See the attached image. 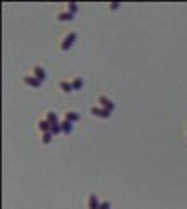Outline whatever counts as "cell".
I'll return each mask as SVG.
<instances>
[{"label":"cell","instance_id":"11","mask_svg":"<svg viewBox=\"0 0 187 209\" xmlns=\"http://www.w3.org/2000/svg\"><path fill=\"white\" fill-rule=\"evenodd\" d=\"M82 79L81 77H77V79H73L72 80V87H73V91H79V89H82Z\"/></svg>","mask_w":187,"mask_h":209},{"label":"cell","instance_id":"7","mask_svg":"<svg viewBox=\"0 0 187 209\" xmlns=\"http://www.w3.org/2000/svg\"><path fill=\"white\" fill-rule=\"evenodd\" d=\"M60 89L63 91V92H72L73 87H72V82H67V80H61L60 82Z\"/></svg>","mask_w":187,"mask_h":209},{"label":"cell","instance_id":"13","mask_svg":"<svg viewBox=\"0 0 187 209\" xmlns=\"http://www.w3.org/2000/svg\"><path fill=\"white\" fill-rule=\"evenodd\" d=\"M58 19L60 21H70V19H73V14L72 12H61V14H58Z\"/></svg>","mask_w":187,"mask_h":209},{"label":"cell","instance_id":"3","mask_svg":"<svg viewBox=\"0 0 187 209\" xmlns=\"http://www.w3.org/2000/svg\"><path fill=\"white\" fill-rule=\"evenodd\" d=\"M100 105H102V108H105V110H108V112H112V110L115 108V105L112 103L110 100H107V96H100Z\"/></svg>","mask_w":187,"mask_h":209},{"label":"cell","instance_id":"8","mask_svg":"<svg viewBox=\"0 0 187 209\" xmlns=\"http://www.w3.org/2000/svg\"><path fill=\"white\" fill-rule=\"evenodd\" d=\"M65 119L68 120V122H77V120L81 119V117H79V113H75V112H67V115H65Z\"/></svg>","mask_w":187,"mask_h":209},{"label":"cell","instance_id":"5","mask_svg":"<svg viewBox=\"0 0 187 209\" xmlns=\"http://www.w3.org/2000/svg\"><path fill=\"white\" fill-rule=\"evenodd\" d=\"M88 206H89V209H100V204H98V197H96L94 193H91V195H89Z\"/></svg>","mask_w":187,"mask_h":209},{"label":"cell","instance_id":"17","mask_svg":"<svg viewBox=\"0 0 187 209\" xmlns=\"http://www.w3.org/2000/svg\"><path fill=\"white\" fill-rule=\"evenodd\" d=\"M68 10H70V12H75V10H77V4H68Z\"/></svg>","mask_w":187,"mask_h":209},{"label":"cell","instance_id":"14","mask_svg":"<svg viewBox=\"0 0 187 209\" xmlns=\"http://www.w3.org/2000/svg\"><path fill=\"white\" fill-rule=\"evenodd\" d=\"M60 132H63L61 124H52L51 126V134H60Z\"/></svg>","mask_w":187,"mask_h":209},{"label":"cell","instance_id":"16","mask_svg":"<svg viewBox=\"0 0 187 209\" xmlns=\"http://www.w3.org/2000/svg\"><path fill=\"white\" fill-rule=\"evenodd\" d=\"M100 209H110V202H108V200L102 202V204H100Z\"/></svg>","mask_w":187,"mask_h":209},{"label":"cell","instance_id":"2","mask_svg":"<svg viewBox=\"0 0 187 209\" xmlns=\"http://www.w3.org/2000/svg\"><path fill=\"white\" fill-rule=\"evenodd\" d=\"M91 113H93L94 117H102V119H108L112 112H108V110L102 108V106H93V108H91Z\"/></svg>","mask_w":187,"mask_h":209},{"label":"cell","instance_id":"9","mask_svg":"<svg viewBox=\"0 0 187 209\" xmlns=\"http://www.w3.org/2000/svg\"><path fill=\"white\" fill-rule=\"evenodd\" d=\"M39 129H40L42 132H49V131H51V124H49L47 120H40V122H39Z\"/></svg>","mask_w":187,"mask_h":209},{"label":"cell","instance_id":"10","mask_svg":"<svg viewBox=\"0 0 187 209\" xmlns=\"http://www.w3.org/2000/svg\"><path fill=\"white\" fill-rule=\"evenodd\" d=\"M46 120H47L51 126H52V124H60V122H58V115H56L54 112H49V113H47V117H46Z\"/></svg>","mask_w":187,"mask_h":209},{"label":"cell","instance_id":"12","mask_svg":"<svg viewBox=\"0 0 187 209\" xmlns=\"http://www.w3.org/2000/svg\"><path fill=\"white\" fill-rule=\"evenodd\" d=\"M61 129H63L65 134H70V132H72V122H68V120L61 122Z\"/></svg>","mask_w":187,"mask_h":209},{"label":"cell","instance_id":"4","mask_svg":"<svg viewBox=\"0 0 187 209\" xmlns=\"http://www.w3.org/2000/svg\"><path fill=\"white\" fill-rule=\"evenodd\" d=\"M23 82H25L26 86H30V87H40V84H42L37 77H25V79H23Z\"/></svg>","mask_w":187,"mask_h":209},{"label":"cell","instance_id":"6","mask_svg":"<svg viewBox=\"0 0 187 209\" xmlns=\"http://www.w3.org/2000/svg\"><path fill=\"white\" fill-rule=\"evenodd\" d=\"M33 73H35V77L40 80V82H44V80H46V71H44V68H40V66H35V68H33Z\"/></svg>","mask_w":187,"mask_h":209},{"label":"cell","instance_id":"1","mask_svg":"<svg viewBox=\"0 0 187 209\" xmlns=\"http://www.w3.org/2000/svg\"><path fill=\"white\" fill-rule=\"evenodd\" d=\"M75 39H77V33H75V31H70V33L65 37V40H63L61 51H68V49H70V47L73 45V42H75Z\"/></svg>","mask_w":187,"mask_h":209},{"label":"cell","instance_id":"15","mask_svg":"<svg viewBox=\"0 0 187 209\" xmlns=\"http://www.w3.org/2000/svg\"><path fill=\"white\" fill-rule=\"evenodd\" d=\"M51 138H52L51 131H49V132H44V136H42V141H44V145H47V143H51Z\"/></svg>","mask_w":187,"mask_h":209},{"label":"cell","instance_id":"18","mask_svg":"<svg viewBox=\"0 0 187 209\" xmlns=\"http://www.w3.org/2000/svg\"><path fill=\"white\" fill-rule=\"evenodd\" d=\"M108 7H110V9H119V4H110Z\"/></svg>","mask_w":187,"mask_h":209}]
</instances>
